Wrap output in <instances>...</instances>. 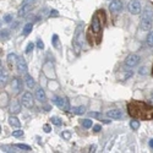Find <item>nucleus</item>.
Wrapping results in <instances>:
<instances>
[{
  "label": "nucleus",
  "mask_w": 153,
  "mask_h": 153,
  "mask_svg": "<svg viewBox=\"0 0 153 153\" xmlns=\"http://www.w3.org/2000/svg\"><path fill=\"white\" fill-rule=\"evenodd\" d=\"M105 22V14L103 10L96 11V14L92 16L91 26L88 28L87 39L91 45H98L102 42V32H103Z\"/></svg>",
  "instance_id": "1"
},
{
  "label": "nucleus",
  "mask_w": 153,
  "mask_h": 153,
  "mask_svg": "<svg viewBox=\"0 0 153 153\" xmlns=\"http://www.w3.org/2000/svg\"><path fill=\"white\" fill-rule=\"evenodd\" d=\"M129 115L140 120H153V105H149L145 102L131 100L127 103Z\"/></svg>",
  "instance_id": "2"
},
{
  "label": "nucleus",
  "mask_w": 153,
  "mask_h": 153,
  "mask_svg": "<svg viewBox=\"0 0 153 153\" xmlns=\"http://www.w3.org/2000/svg\"><path fill=\"white\" fill-rule=\"evenodd\" d=\"M153 21V10L149 6H146L141 12V21H140V27L142 31H149Z\"/></svg>",
  "instance_id": "3"
},
{
  "label": "nucleus",
  "mask_w": 153,
  "mask_h": 153,
  "mask_svg": "<svg viewBox=\"0 0 153 153\" xmlns=\"http://www.w3.org/2000/svg\"><path fill=\"white\" fill-rule=\"evenodd\" d=\"M82 30H83V22H80L77 25V27L75 30V33H74V39H72V45H74V49L76 50V53H79L81 48H82Z\"/></svg>",
  "instance_id": "4"
},
{
  "label": "nucleus",
  "mask_w": 153,
  "mask_h": 153,
  "mask_svg": "<svg viewBox=\"0 0 153 153\" xmlns=\"http://www.w3.org/2000/svg\"><path fill=\"white\" fill-rule=\"evenodd\" d=\"M54 103L59 109L62 110H70V103L66 97H54Z\"/></svg>",
  "instance_id": "5"
},
{
  "label": "nucleus",
  "mask_w": 153,
  "mask_h": 153,
  "mask_svg": "<svg viewBox=\"0 0 153 153\" xmlns=\"http://www.w3.org/2000/svg\"><path fill=\"white\" fill-rule=\"evenodd\" d=\"M33 3H34V0H23L22 6L19 10V16L22 17L26 14H28V12L31 11V9H32V6H33Z\"/></svg>",
  "instance_id": "6"
},
{
  "label": "nucleus",
  "mask_w": 153,
  "mask_h": 153,
  "mask_svg": "<svg viewBox=\"0 0 153 153\" xmlns=\"http://www.w3.org/2000/svg\"><path fill=\"white\" fill-rule=\"evenodd\" d=\"M127 7H129V11L132 15L141 14V3H140V0H130Z\"/></svg>",
  "instance_id": "7"
},
{
  "label": "nucleus",
  "mask_w": 153,
  "mask_h": 153,
  "mask_svg": "<svg viewBox=\"0 0 153 153\" xmlns=\"http://www.w3.org/2000/svg\"><path fill=\"white\" fill-rule=\"evenodd\" d=\"M125 66L126 68H135L137 64L140 62V56L136 55V54H130L129 56H127L125 59Z\"/></svg>",
  "instance_id": "8"
},
{
  "label": "nucleus",
  "mask_w": 153,
  "mask_h": 153,
  "mask_svg": "<svg viewBox=\"0 0 153 153\" xmlns=\"http://www.w3.org/2000/svg\"><path fill=\"white\" fill-rule=\"evenodd\" d=\"M109 10L111 14H119V12L123 10V1L121 0H113V1L109 4Z\"/></svg>",
  "instance_id": "9"
},
{
  "label": "nucleus",
  "mask_w": 153,
  "mask_h": 153,
  "mask_svg": "<svg viewBox=\"0 0 153 153\" xmlns=\"http://www.w3.org/2000/svg\"><path fill=\"white\" fill-rule=\"evenodd\" d=\"M33 97L31 92H25L22 96V104L26 107V108H32L33 107Z\"/></svg>",
  "instance_id": "10"
},
{
  "label": "nucleus",
  "mask_w": 153,
  "mask_h": 153,
  "mask_svg": "<svg viewBox=\"0 0 153 153\" xmlns=\"http://www.w3.org/2000/svg\"><path fill=\"white\" fill-rule=\"evenodd\" d=\"M16 66H17V71L20 74H26L27 72V64H26V60H25L22 56H19Z\"/></svg>",
  "instance_id": "11"
},
{
  "label": "nucleus",
  "mask_w": 153,
  "mask_h": 153,
  "mask_svg": "<svg viewBox=\"0 0 153 153\" xmlns=\"http://www.w3.org/2000/svg\"><path fill=\"white\" fill-rule=\"evenodd\" d=\"M11 88H12V92L16 93V94L21 92V90H22V83H21V81H20L17 77H15L14 80H12V82H11Z\"/></svg>",
  "instance_id": "12"
},
{
  "label": "nucleus",
  "mask_w": 153,
  "mask_h": 153,
  "mask_svg": "<svg viewBox=\"0 0 153 153\" xmlns=\"http://www.w3.org/2000/svg\"><path fill=\"white\" fill-rule=\"evenodd\" d=\"M107 117H109L110 119H121L123 113L119 109H111V110L107 111Z\"/></svg>",
  "instance_id": "13"
},
{
  "label": "nucleus",
  "mask_w": 153,
  "mask_h": 153,
  "mask_svg": "<svg viewBox=\"0 0 153 153\" xmlns=\"http://www.w3.org/2000/svg\"><path fill=\"white\" fill-rule=\"evenodd\" d=\"M17 59H19V56H17L15 53H10V54L7 55V65H9V68L14 66L15 64L17 62Z\"/></svg>",
  "instance_id": "14"
},
{
  "label": "nucleus",
  "mask_w": 153,
  "mask_h": 153,
  "mask_svg": "<svg viewBox=\"0 0 153 153\" xmlns=\"http://www.w3.org/2000/svg\"><path fill=\"white\" fill-rule=\"evenodd\" d=\"M36 98L39 100V102H44L47 99L45 92H44L43 88H37V91H36Z\"/></svg>",
  "instance_id": "15"
},
{
  "label": "nucleus",
  "mask_w": 153,
  "mask_h": 153,
  "mask_svg": "<svg viewBox=\"0 0 153 153\" xmlns=\"http://www.w3.org/2000/svg\"><path fill=\"white\" fill-rule=\"evenodd\" d=\"M10 111H11L12 114H17V113L21 111V105H20L19 102H16V100L12 102L11 105H10Z\"/></svg>",
  "instance_id": "16"
},
{
  "label": "nucleus",
  "mask_w": 153,
  "mask_h": 153,
  "mask_svg": "<svg viewBox=\"0 0 153 153\" xmlns=\"http://www.w3.org/2000/svg\"><path fill=\"white\" fill-rule=\"evenodd\" d=\"M25 82H26V85H27V87L30 88V90L34 88V86H36L34 80L32 79V76H30V75H26V76H25Z\"/></svg>",
  "instance_id": "17"
},
{
  "label": "nucleus",
  "mask_w": 153,
  "mask_h": 153,
  "mask_svg": "<svg viewBox=\"0 0 153 153\" xmlns=\"http://www.w3.org/2000/svg\"><path fill=\"white\" fill-rule=\"evenodd\" d=\"M71 111L74 114H76V115H82V114L86 113V108L82 105L81 107H74V108H71Z\"/></svg>",
  "instance_id": "18"
},
{
  "label": "nucleus",
  "mask_w": 153,
  "mask_h": 153,
  "mask_svg": "<svg viewBox=\"0 0 153 153\" xmlns=\"http://www.w3.org/2000/svg\"><path fill=\"white\" fill-rule=\"evenodd\" d=\"M9 124L11 126H14V127H20L21 126V123L16 117H10L9 118Z\"/></svg>",
  "instance_id": "19"
},
{
  "label": "nucleus",
  "mask_w": 153,
  "mask_h": 153,
  "mask_svg": "<svg viewBox=\"0 0 153 153\" xmlns=\"http://www.w3.org/2000/svg\"><path fill=\"white\" fill-rule=\"evenodd\" d=\"M32 28H33V23H26L23 26V34L27 36L28 33H31L32 32Z\"/></svg>",
  "instance_id": "20"
},
{
  "label": "nucleus",
  "mask_w": 153,
  "mask_h": 153,
  "mask_svg": "<svg viewBox=\"0 0 153 153\" xmlns=\"http://www.w3.org/2000/svg\"><path fill=\"white\" fill-rule=\"evenodd\" d=\"M146 43H147V45L148 47H153V32H149L148 33V36H147V38H146Z\"/></svg>",
  "instance_id": "21"
},
{
  "label": "nucleus",
  "mask_w": 153,
  "mask_h": 153,
  "mask_svg": "<svg viewBox=\"0 0 153 153\" xmlns=\"http://www.w3.org/2000/svg\"><path fill=\"white\" fill-rule=\"evenodd\" d=\"M81 124H82V126L83 127H86V129H88V127H91L92 126V120L91 119H83V120H81Z\"/></svg>",
  "instance_id": "22"
},
{
  "label": "nucleus",
  "mask_w": 153,
  "mask_h": 153,
  "mask_svg": "<svg viewBox=\"0 0 153 153\" xmlns=\"http://www.w3.org/2000/svg\"><path fill=\"white\" fill-rule=\"evenodd\" d=\"M0 80H1V85L5 83L6 80H7V75H6V72H5V70L3 68H1V74H0Z\"/></svg>",
  "instance_id": "23"
},
{
  "label": "nucleus",
  "mask_w": 153,
  "mask_h": 153,
  "mask_svg": "<svg viewBox=\"0 0 153 153\" xmlns=\"http://www.w3.org/2000/svg\"><path fill=\"white\" fill-rule=\"evenodd\" d=\"M50 121H52V124H54V125H56V126H60V125H61V119H59L58 117H52Z\"/></svg>",
  "instance_id": "24"
},
{
  "label": "nucleus",
  "mask_w": 153,
  "mask_h": 153,
  "mask_svg": "<svg viewBox=\"0 0 153 153\" xmlns=\"http://www.w3.org/2000/svg\"><path fill=\"white\" fill-rule=\"evenodd\" d=\"M9 37H10L9 30H1V39H3V41H6Z\"/></svg>",
  "instance_id": "25"
},
{
  "label": "nucleus",
  "mask_w": 153,
  "mask_h": 153,
  "mask_svg": "<svg viewBox=\"0 0 153 153\" xmlns=\"http://www.w3.org/2000/svg\"><path fill=\"white\" fill-rule=\"evenodd\" d=\"M16 147H17V148H20V149H23V151H31V147H30V146L23 145V143H17V145H16Z\"/></svg>",
  "instance_id": "26"
},
{
  "label": "nucleus",
  "mask_w": 153,
  "mask_h": 153,
  "mask_svg": "<svg viewBox=\"0 0 153 153\" xmlns=\"http://www.w3.org/2000/svg\"><path fill=\"white\" fill-rule=\"evenodd\" d=\"M130 126L132 127L134 130H137L138 127H140V121H136V120H134V121H130Z\"/></svg>",
  "instance_id": "27"
},
{
  "label": "nucleus",
  "mask_w": 153,
  "mask_h": 153,
  "mask_svg": "<svg viewBox=\"0 0 153 153\" xmlns=\"http://www.w3.org/2000/svg\"><path fill=\"white\" fill-rule=\"evenodd\" d=\"M58 36L56 34H53V37H52V43H53V47L54 48H58Z\"/></svg>",
  "instance_id": "28"
},
{
  "label": "nucleus",
  "mask_w": 153,
  "mask_h": 153,
  "mask_svg": "<svg viewBox=\"0 0 153 153\" xmlns=\"http://www.w3.org/2000/svg\"><path fill=\"white\" fill-rule=\"evenodd\" d=\"M33 48H34V44H33V43H28V45H27V48H26V53H27V54H31L32 50H33Z\"/></svg>",
  "instance_id": "29"
},
{
  "label": "nucleus",
  "mask_w": 153,
  "mask_h": 153,
  "mask_svg": "<svg viewBox=\"0 0 153 153\" xmlns=\"http://www.w3.org/2000/svg\"><path fill=\"white\" fill-rule=\"evenodd\" d=\"M22 135H23V131L22 130H16V131L12 132V136H14V137H21Z\"/></svg>",
  "instance_id": "30"
},
{
  "label": "nucleus",
  "mask_w": 153,
  "mask_h": 153,
  "mask_svg": "<svg viewBox=\"0 0 153 153\" xmlns=\"http://www.w3.org/2000/svg\"><path fill=\"white\" fill-rule=\"evenodd\" d=\"M37 48H38V49H43V48H44V43H43L42 39H38V41H37Z\"/></svg>",
  "instance_id": "31"
},
{
  "label": "nucleus",
  "mask_w": 153,
  "mask_h": 153,
  "mask_svg": "<svg viewBox=\"0 0 153 153\" xmlns=\"http://www.w3.org/2000/svg\"><path fill=\"white\" fill-rule=\"evenodd\" d=\"M4 21H5V22H7V23H9V22H11V21H12V15L6 14V15L4 16Z\"/></svg>",
  "instance_id": "32"
},
{
  "label": "nucleus",
  "mask_w": 153,
  "mask_h": 153,
  "mask_svg": "<svg viewBox=\"0 0 153 153\" xmlns=\"http://www.w3.org/2000/svg\"><path fill=\"white\" fill-rule=\"evenodd\" d=\"M43 130H44L45 132H50V131H52V127H50L48 124H45V125L43 126Z\"/></svg>",
  "instance_id": "33"
},
{
  "label": "nucleus",
  "mask_w": 153,
  "mask_h": 153,
  "mask_svg": "<svg viewBox=\"0 0 153 153\" xmlns=\"http://www.w3.org/2000/svg\"><path fill=\"white\" fill-rule=\"evenodd\" d=\"M50 16H53V17H58V16H59L58 11H56V10H52V11H50Z\"/></svg>",
  "instance_id": "34"
},
{
  "label": "nucleus",
  "mask_w": 153,
  "mask_h": 153,
  "mask_svg": "<svg viewBox=\"0 0 153 153\" xmlns=\"http://www.w3.org/2000/svg\"><path fill=\"white\" fill-rule=\"evenodd\" d=\"M62 136L65 137V138H70V137H71V135H70V132H69V131H64Z\"/></svg>",
  "instance_id": "35"
},
{
  "label": "nucleus",
  "mask_w": 153,
  "mask_h": 153,
  "mask_svg": "<svg viewBox=\"0 0 153 153\" xmlns=\"http://www.w3.org/2000/svg\"><path fill=\"white\" fill-rule=\"evenodd\" d=\"M99 130H100V125L93 126V131H94V132H99Z\"/></svg>",
  "instance_id": "36"
},
{
  "label": "nucleus",
  "mask_w": 153,
  "mask_h": 153,
  "mask_svg": "<svg viewBox=\"0 0 153 153\" xmlns=\"http://www.w3.org/2000/svg\"><path fill=\"white\" fill-rule=\"evenodd\" d=\"M140 72H141V75H146L147 72H146V69H141L140 70Z\"/></svg>",
  "instance_id": "37"
},
{
  "label": "nucleus",
  "mask_w": 153,
  "mask_h": 153,
  "mask_svg": "<svg viewBox=\"0 0 153 153\" xmlns=\"http://www.w3.org/2000/svg\"><path fill=\"white\" fill-rule=\"evenodd\" d=\"M149 146H151V147L153 148V138H152V140H151V141H149Z\"/></svg>",
  "instance_id": "38"
}]
</instances>
